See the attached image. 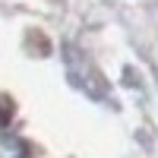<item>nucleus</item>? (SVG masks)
Wrapping results in <instances>:
<instances>
[{"label":"nucleus","mask_w":158,"mask_h":158,"mask_svg":"<svg viewBox=\"0 0 158 158\" xmlns=\"http://www.w3.org/2000/svg\"><path fill=\"white\" fill-rule=\"evenodd\" d=\"M10 120H13V101L0 95V127H6Z\"/></svg>","instance_id":"obj_1"}]
</instances>
